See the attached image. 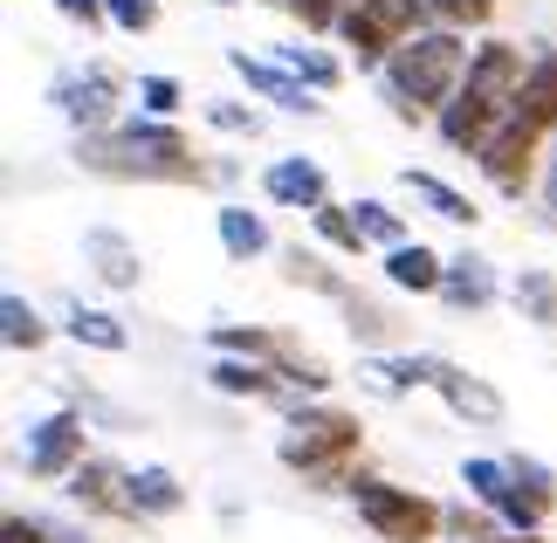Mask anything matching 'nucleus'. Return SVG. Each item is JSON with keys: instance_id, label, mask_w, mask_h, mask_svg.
I'll return each instance as SVG.
<instances>
[{"instance_id": "31", "label": "nucleus", "mask_w": 557, "mask_h": 543, "mask_svg": "<svg viewBox=\"0 0 557 543\" xmlns=\"http://www.w3.org/2000/svg\"><path fill=\"white\" fill-rule=\"evenodd\" d=\"M0 337H8V351H41L49 344V323H41V310L21 289L0 296Z\"/></svg>"}, {"instance_id": "9", "label": "nucleus", "mask_w": 557, "mask_h": 543, "mask_svg": "<svg viewBox=\"0 0 557 543\" xmlns=\"http://www.w3.org/2000/svg\"><path fill=\"white\" fill-rule=\"evenodd\" d=\"M544 145H550L544 132H530V124H523L517 111H509V124H503V132L482 145V159H475V165H482V180L496 186V193L523 200V193L537 186V159H544Z\"/></svg>"}, {"instance_id": "19", "label": "nucleus", "mask_w": 557, "mask_h": 543, "mask_svg": "<svg viewBox=\"0 0 557 543\" xmlns=\"http://www.w3.org/2000/svg\"><path fill=\"white\" fill-rule=\"evenodd\" d=\"M385 282H393L399 296H441V282H447V255L441 248H426V242H406V248H385Z\"/></svg>"}, {"instance_id": "35", "label": "nucleus", "mask_w": 557, "mask_h": 543, "mask_svg": "<svg viewBox=\"0 0 557 543\" xmlns=\"http://www.w3.org/2000/svg\"><path fill=\"white\" fill-rule=\"evenodd\" d=\"M420 14H426V28L468 35V28H488V21H496V0H420Z\"/></svg>"}, {"instance_id": "17", "label": "nucleus", "mask_w": 557, "mask_h": 543, "mask_svg": "<svg viewBox=\"0 0 557 543\" xmlns=\"http://www.w3.org/2000/svg\"><path fill=\"white\" fill-rule=\"evenodd\" d=\"M124 495H132V523H165V516L186 509V482L173 468H159V461L124 474Z\"/></svg>"}, {"instance_id": "24", "label": "nucleus", "mask_w": 557, "mask_h": 543, "mask_svg": "<svg viewBox=\"0 0 557 543\" xmlns=\"http://www.w3.org/2000/svg\"><path fill=\"white\" fill-rule=\"evenodd\" d=\"M269 365H275V372H283V379L296 385V393H310V399H317V393H331V365L317 358L304 337H289V331H275V351H269Z\"/></svg>"}, {"instance_id": "16", "label": "nucleus", "mask_w": 557, "mask_h": 543, "mask_svg": "<svg viewBox=\"0 0 557 543\" xmlns=\"http://www.w3.org/2000/svg\"><path fill=\"white\" fill-rule=\"evenodd\" d=\"M83 262L97 269L103 289H138V282H145V255H138V242H124L117 227H90V234H83Z\"/></svg>"}, {"instance_id": "10", "label": "nucleus", "mask_w": 557, "mask_h": 543, "mask_svg": "<svg viewBox=\"0 0 557 543\" xmlns=\"http://www.w3.org/2000/svg\"><path fill=\"white\" fill-rule=\"evenodd\" d=\"M426 393H434L455 420H468V427H503V393L488 385L482 372H468V365H455V358H426Z\"/></svg>"}, {"instance_id": "23", "label": "nucleus", "mask_w": 557, "mask_h": 543, "mask_svg": "<svg viewBox=\"0 0 557 543\" xmlns=\"http://www.w3.org/2000/svg\"><path fill=\"white\" fill-rule=\"evenodd\" d=\"M62 337H76L83 351H103V358L132 351V331H124L111 310H90V303H70V310H62Z\"/></svg>"}, {"instance_id": "43", "label": "nucleus", "mask_w": 557, "mask_h": 543, "mask_svg": "<svg viewBox=\"0 0 557 543\" xmlns=\"http://www.w3.org/2000/svg\"><path fill=\"white\" fill-rule=\"evenodd\" d=\"M475 543H550V536H517V530H496V536H475Z\"/></svg>"}, {"instance_id": "5", "label": "nucleus", "mask_w": 557, "mask_h": 543, "mask_svg": "<svg viewBox=\"0 0 557 543\" xmlns=\"http://www.w3.org/2000/svg\"><path fill=\"white\" fill-rule=\"evenodd\" d=\"M345 495H351L358 523L379 543H441L447 536V503H434L426 489H399V482H385V474L358 468L345 482Z\"/></svg>"}, {"instance_id": "28", "label": "nucleus", "mask_w": 557, "mask_h": 543, "mask_svg": "<svg viewBox=\"0 0 557 543\" xmlns=\"http://www.w3.org/2000/svg\"><path fill=\"white\" fill-rule=\"evenodd\" d=\"M310 234H317V242H324L331 255H345V262H366V227H358V213L345 207V200H324V207H317L310 213Z\"/></svg>"}, {"instance_id": "13", "label": "nucleus", "mask_w": 557, "mask_h": 543, "mask_svg": "<svg viewBox=\"0 0 557 543\" xmlns=\"http://www.w3.org/2000/svg\"><path fill=\"white\" fill-rule=\"evenodd\" d=\"M262 200L310 221V213L331 200V172L317 159H304V151H283V159H269V172H262Z\"/></svg>"}, {"instance_id": "42", "label": "nucleus", "mask_w": 557, "mask_h": 543, "mask_svg": "<svg viewBox=\"0 0 557 543\" xmlns=\"http://www.w3.org/2000/svg\"><path fill=\"white\" fill-rule=\"evenodd\" d=\"M544 207L557 213V138H550V159H544Z\"/></svg>"}, {"instance_id": "18", "label": "nucleus", "mask_w": 557, "mask_h": 543, "mask_svg": "<svg viewBox=\"0 0 557 543\" xmlns=\"http://www.w3.org/2000/svg\"><path fill=\"white\" fill-rule=\"evenodd\" d=\"M517 118L530 124V132H544L557 138V49H530V76H523V90H517Z\"/></svg>"}, {"instance_id": "33", "label": "nucleus", "mask_w": 557, "mask_h": 543, "mask_svg": "<svg viewBox=\"0 0 557 543\" xmlns=\"http://www.w3.org/2000/svg\"><path fill=\"white\" fill-rule=\"evenodd\" d=\"M0 543H90L76 523H55V516H21L8 509L0 516Z\"/></svg>"}, {"instance_id": "4", "label": "nucleus", "mask_w": 557, "mask_h": 543, "mask_svg": "<svg viewBox=\"0 0 557 543\" xmlns=\"http://www.w3.org/2000/svg\"><path fill=\"white\" fill-rule=\"evenodd\" d=\"M358 447H366V420L345 406H324V399H304L289 412V427L275 433V461L324 495L358 474Z\"/></svg>"}, {"instance_id": "8", "label": "nucleus", "mask_w": 557, "mask_h": 543, "mask_svg": "<svg viewBox=\"0 0 557 543\" xmlns=\"http://www.w3.org/2000/svg\"><path fill=\"white\" fill-rule=\"evenodd\" d=\"M83 461H90V420H83V406L41 412L28 427V441H21V474L28 482H70Z\"/></svg>"}, {"instance_id": "25", "label": "nucleus", "mask_w": 557, "mask_h": 543, "mask_svg": "<svg viewBox=\"0 0 557 543\" xmlns=\"http://www.w3.org/2000/svg\"><path fill=\"white\" fill-rule=\"evenodd\" d=\"M337 310H345V331L366 344V351H393V337H399V317L385 310V303H372L366 289H345V303H337Z\"/></svg>"}, {"instance_id": "34", "label": "nucleus", "mask_w": 557, "mask_h": 543, "mask_svg": "<svg viewBox=\"0 0 557 543\" xmlns=\"http://www.w3.org/2000/svg\"><path fill=\"white\" fill-rule=\"evenodd\" d=\"M351 213H358V227H366V242L385 255V248H406L413 242V227H406V213H393L385 200H351Z\"/></svg>"}, {"instance_id": "30", "label": "nucleus", "mask_w": 557, "mask_h": 543, "mask_svg": "<svg viewBox=\"0 0 557 543\" xmlns=\"http://www.w3.org/2000/svg\"><path fill=\"white\" fill-rule=\"evenodd\" d=\"M461 489H468V503L503 509V495L517 489V474H509L503 454H468V461H461Z\"/></svg>"}, {"instance_id": "39", "label": "nucleus", "mask_w": 557, "mask_h": 543, "mask_svg": "<svg viewBox=\"0 0 557 543\" xmlns=\"http://www.w3.org/2000/svg\"><path fill=\"white\" fill-rule=\"evenodd\" d=\"M283 8L304 21V35H337V21H345L358 0H283Z\"/></svg>"}, {"instance_id": "22", "label": "nucleus", "mask_w": 557, "mask_h": 543, "mask_svg": "<svg viewBox=\"0 0 557 543\" xmlns=\"http://www.w3.org/2000/svg\"><path fill=\"white\" fill-rule=\"evenodd\" d=\"M213 234H221V255H227V262H255V255L275 248L269 221H262L255 207H242V200H227L221 213H213Z\"/></svg>"}, {"instance_id": "37", "label": "nucleus", "mask_w": 557, "mask_h": 543, "mask_svg": "<svg viewBox=\"0 0 557 543\" xmlns=\"http://www.w3.org/2000/svg\"><path fill=\"white\" fill-rule=\"evenodd\" d=\"M180 103H186L180 76H138V118H165V124H173Z\"/></svg>"}, {"instance_id": "11", "label": "nucleus", "mask_w": 557, "mask_h": 543, "mask_svg": "<svg viewBox=\"0 0 557 543\" xmlns=\"http://www.w3.org/2000/svg\"><path fill=\"white\" fill-rule=\"evenodd\" d=\"M227 70L248 83V97H262L275 103V111H289V118H324V97L310 90V83H296L275 55H248V49H227Z\"/></svg>"}, {"instance_id": "40", "label": "nucleus", "mask_w": 557, "mask_h": 543, "mask_svg": "<svg viewBox=\"0 0 557 543\" xmlns=\"http://www.w3.org/2000/svg\"><path fill=\"white\" fill-rule=\"evenodd\" d=\"M103 14H111L117 35H152L159 28V0H103Z\"/></svg>"}, {"instance_id": "32", "label": "nucleus", "mask_w": 557, "mask_h": 543, "mask_svg": "<svg viewBox=\"0 0 557 543\" xmlns=\"http://www.w3.org/2000/svg\"><path fill=\"white\" fill-rule=\"evenodd\" d=\"M207 344L213 358H262L275 351V323H207Z\"/></svg>"}, {"instance_id": "26", "label": "nucleus", "mask_w": 557, "mask_h": 543, "mask_svg": "<svg viewBox=\"0 0 557 543\" xmlns=\"http://www.w3.org/2000/svg\"><path fill=\"white\" fill-rule=\"evenodd\" d=\"M283 282H289V289H310V296H331V303H345V289H351V282L337 275L317 248H304V242L283 248Z\"/></svg>"}, {"instance_id": "41", "label": "nucleus", "mask_w": 557, "mask_h": 543, "mask_svg": "<svg viewBox=\"0 0 557 543\" xmlns=\"http://www.w3.org/2000/svg\"><path fill=\"white\" fill-rule=\"evenodd\" d=\"M55 14L62 21H76L83 35H97V28H111V14H103V0H55Z\"/></svg>"}, {"instance_id": "6", "label": "nucleus", "mask_w": 557, "mask_h": 543, "mask_svg": "<svg viewBox=\"0 0 557 543\" xmlns=\"http://www.w3.org/2000/svg\"><path fill=\"white\" fill-rule=\"evenodd\" d=\"M138 83L117 70V62H83V70H62L55 83H49V103L62 111V124L83 138V132H111V124H124L117 118V103L132 97Z\"/></svg>"}, {"instance_id": "36", "label": "nucleus", "mask_w": 557, "mask_h": 543, "mask_svg": "<svg viewBox=\"0 0 557 543\" xmlns=\"http://www.w3.org/2000/svg\"><path fill=\"white\" fill-rule=\"evenodd\" d=\"M200 118H207L221 138H262V111H255V103H242V97H207Z\"/></svg>"}, {"instance_id": "2", "label": "nucleus", "mask_w": 557, "mask_h": 543, "mask_svg": "<svg viewBox=\"0 0 557 543\" xmlns=\"http://www.w3.org/2000/svg\"><path fill=\"white\" fill-rule=\"evenodd\" d=\"M530 76V55L517 49V41H475V55H468V76L461 90L447 97V111L434 118V132L447 151H461V159H482V145L509 124V111H517V90Z\"/></svg>"}, {"instance_id": "21", "label": "nucleus", "mask_w": 557, "mask_h": 543, "mask_svg": "<svg viewBox=\"0 0 557 543\" xmlns=\"http://www.w3.org/2000/svg\"><path fill=\"white\" fill-rule=\"evenodd\" d=\"M358 379L372 385V393L385 399H406V393H426V351H366V365H358Z\"/></svg>"}, {"instance_id": "27", "label": "nucleus", "mask_w": 557, "mask_h": 543, "mask_svg": "<svg viewBox=\"0 0 557 543\" xmlns=\"http://www.w3.org/2000/svg\"><path fill=\"white\" fill-rule=\"evenodd\" d=\"M275 62H283L296 83H310L317 97H331L337 83H345V62H337L331 49H317V41H283V49H275Z\"/></svg>"}, {"instance_id": "29", "label": "nucleus", "mask_w": 557, "mask_h": 543, "mask_svg": "<svg viewBox=\"0 0 557 543\" xmlns=\"http://www.w3.org/2000/svg\"><path fill=\"white\" fill-rule=\"evenodd\" d=\"M509 303H517L523 323L557 331V275L550 269H517V275H509Z\"/></svg>"}, {"instance_id": "3", "label": "nucleus", "mask_w": 557, "mask_h": 543, "mask_svg": "<svg viewBox=\"0 0 557 543\" xmlns=\"http://www.w3.org/2000/svg\"><path fill=\"white\" fill-rule=\"evenodd\" d=\"M468 35L455 28H420V35H406L393 62L379 70V97H385V111H393L399 124H434L447 111V97L461 90V76H468Z\"/></svg>"}, {"instance_id": "44", "label": "nucleus", "mask_w": 557, "mask_h": 543, "mask_svg": "<svg viewBox=\"0 0 557 543\" xmlns=\"http://www.w3.org/2000/svg\"><path fill=\"white\" fill-rule=\"evenodd\" d=\"M207 8H242V0H207Z\"/></svg>"}, {"instance_id": "20", "label": "nucleus", "mask_w": 557, "mask_h": 543, "mask_svg": "<svg viewBox=\"0 0 557 543\" xmlns=\"http://www.w3.org/2000/svg\"><path fill=\"white\" fill-rule=\"evenodd\" d=\"M399 186L413 193V207H426V213H434V221H447V227H475V221H482V207L468 200L461 186H447L441 172H420V165H406V172H399Z\"/></svg>"}, {"instance_id": "38", "label": "nucleus", "mask_w": 557, "mask_h": 543, "mask_svg": "<svg viewBox=\"0 0 557 543\" xmlns=\"http://www.w3.org/2000/svg\"><path fill=\"white\" fill-rule=\"evenodd\" d=\"M496 509H482V503H447V536L441 543H475V536H496Z\"/></svg>"}, {"instance_id": "7", "label": "nucleus", "mask_w": 557, "mask_h": 543, "mask_svg": "<svg viewBox=\"0 0 557 543\" xmlns=\"http://www.w3.org/2000/svg\"><path fill=\"white\" fill-rule=\"evenodd\" d=\"M426 28V14H420V0H358V8L337 21V41L358 55V70L379 76L385 62H393V49L406 35H420Z\"/></svg>"}, {"instance_id": "15", "label": "nucleus", "mask_w": 557, "mask_h": 543, "mask_svg": "<svg viewBox=\"0 0 557 543\" xmlns=\"http://www.w3.org/2000/svg\"><path fill=\"white\" fill-rule=\"evenodd\" d=\"M496 296H503V275L488 255L475 248H461V255H447V282H441V303L455 317H482V310H496Z\"/></svg>"}, {"instance_id": "1", "label": "nucleus", "mask_w": 557, "mask_h": 543, "mask_svg": "<svg viewBox=\"0 0 557 543\" xmlns=\"http://www.w3.org/2000/svg\"><path fill=\"white\" fill-rule=\"evenodd\" d=\"M76 165L90 180H117V186H207L213 180L207 151H193V138L165 118H124L111 132H83Z\"/></svg>"}, {"instance_id": "12", "label": "nucleus", "mask_w": 557, "mask_h": 543, "mask_svg": "<svg viewBox=\"0 0 557 543\" xmlns=\"http://www.w3.org/2000/svg\"><path fill=\"white\" fill-rule=\"evenodd\" d=\"M207 385L221 399H248V406H283V412L304 406V393H296L275 365H262V358H213L207 365Z\"/></svg>"}, {"instance_id": "14", "label": "nucleus", "mask_w": 557, "mask_h": 543, "mask_svg": "<svg viewBox=\"0 0 557 543\" xmlns=\"http://www.w3.org/2000/svg\"><path fill=\"white\" fill-rule=\"evenodd\" d=\"M124 474L132 468H117L111 454H90L70 482H62V495L83 509V516H117V523H132V495H124Z\"/></svg>"}]
</instances>
